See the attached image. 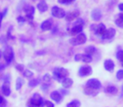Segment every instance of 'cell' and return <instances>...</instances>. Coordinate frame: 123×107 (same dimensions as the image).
Wrapping results in <instances>:
<instances>
[{
    "instance_id": "obj_36",
    "label": "cell",
    "mask_w": 123,
    "mask_h": 107,
    "mask_svg": "<svg viewBox=\"0 0 123 107\" xmlns=\"http://www.w3.org/2000/svg\"><path fill=\"white\" fill-rule=\"evenodd\" d=\"M75 25H82L84 26V20L83 19H78L77 22L75 23Z\"/></svg>"
},
{
    "instance_id": "obj_4",
    "label": "cell",
    "mask_w": 123,
    "mask_h": 107,
    "mask_svg": "<svg viewBox=\"0 0 123 107\" xmlns=\"http://www.w3.org/2000/svg\"><path fill=\"white\" fill-rule=\"evenodd\" d=\"M4 57L7 64H10L12 62L13 59H14V50H13L12 48L8 47L5 49L4 53Z\"/></svg>"
},
{
    "instance_id": "obj_11",
    "label": "cell",
    "mask_w": 123,
    "mask_h": 107,
    "mask_svg": "<svg viewBox=\"0 0 123 107\" xmlns=\"http://www.w3.org/2000/svg\"><path fill=\"white\" fill-rule=\"evenodd\" d=\"M79 12L78 11H74V12H70L68 14H66L65 16V19L67 21H74V19H78L79 17Z\"/></svg>"
},
{
    "instance_id": "obj_29",
    "label": "cell",
    "mask_w": 123,
    "mask_h": 107,
    "mask_svg": "<svg viewBox=\"0 0 123 107\" xmlns=\"http://www.w3.org/2000/svg\"><path fill=\"white\" fill-rule=\"evenodd\" d=\"M23 73H24V74H23V75H24V76L26 77V78H31V77L33 76V72L31 71V70H25Z\"/></svg>"
},
{
    "instance_id": "obj_32",
    "label": "cell",
    "mask_w": 123,
    "mask_h": 107,
    "mask_svg": "<svg viewBox=\"0 0 123 107\" xmlns=\"http://www.w3.org/2000/svg\"><path fill=\"white\" fill-rule=\"evenodd\" d=\"M74 0H58V3L59 4H68L74 2Z\"/></svg>"
},
{
    "instance_id": "obj_3",
    "label": "cell",
    "mask_w": 123,
    "mask_h": 107,
    "mask_svg": "<svg viewBox=\"0 0 123 107\" xmlns=\"http://www.w3.org/2000/svg\"><path fill=\"white\" fill-rule=\"evenodd\" d=\"M51 14H52L54 17L58 18V19H62V18H64L66 16V13L61 8L57 7V6H53L52 9H51Z\"/></svg>"
},
{
    "instance_id": "obj_12",
    "label": "cell",
    "mask_w": 123,
    "mask_h": 107,
    "mask_svg": "<svg viewBox=\"0 0 123 107\" xmlns=\"http://www.w3.org/2000/svg\"><path fill=\"white\" fill-rule=\"evenodd\" d=\"M101 17H102V14H101V11L99 10V9H95L92 11V13H91V18H92L94 21L100 20Z\"/></svg>"
},
{
    "instance_id": "obj_33",
    "label": "cell",
    "mask_w": 123,
    "mask_h": 107,
    "mask_svg": "<svg viewBox=\"0 0 123 107\" xmlns=\"http://www.w3.org/2000/svg\"><path fill=\"white\" fill-rule=\"evenodd\" d=\"M51 80V76L49 75V74H46V75L43 77V80H44L45 82H49Z\"/></svg>"
},
{
    "instance_id": "obj_35",
    "label": "cell",
    "mask_w": 123,
    "mask_h": 107,
    "mask_svg": "<svg viewBox=\"0 0 123 107\" xmlns=\"http://www.w3.org/2000/svg\"><path fill=\"white\" fill-rule=\"evenodd\" d=\"M16 69H17L19 72H22L23 70H24V65H16Z\"/></svg>"
},
{
    "instance_id": "obj_9",
    "label": "cell",
    "mask_w": 123,
    "mask_h": 107,
    "mask_svg": "<svg viewBox=\"0 0 123 107\" xmlns=\"http://www.w3.org/2000/svg\"><path fill=\"white\" fill-rule=\"evenodd\" d=\"M76 61H84V63H90L92 61V57L89 55H80L78 54L75 55Z\"/></svg>"
},
{
    "instance_id": "obj_17",
    "label": "cell",
    "mask_w": 123,
    "mask_h": 107,
    "mask_svg": "<svg viewBox=\"0 0 123 107\" xmlns=\"http://www.w3.org/2000/svg\"><path fill=\"white\" fill-rule=\"evenodd\" d=\"M51 98L53 100H55V101L58 103V102H61L62 97V94L60 93V92L53 91L52 93L51 94Z\"/></svg>"
},
{
    "instance_id": "obj_38",
    "label": "cell",
    "mask_w": 123,
    "mask_h": 107,
    "mask_svg": "<svg viewBox=\"0 0 123 107\" xmlns=\"http://www.w3.org/2000/svg\"><path fill=\"white\" fill-rule=\"evenodd\" d=\"M41 89H42V90H44V91H46V90H48V85H46V84H44V85H42V87H41Z\"/></svg>"
},
{
    "instance_id": "obj_18",
    "label": "cell",
    "mask_w": 123,
    "mask_h": 107,
    "mask_svg": "<svg viewBox=\"0 0 123 107\" xmlns=\"http://www.w3.org/2000/svg\"><path fill=\"white\" fill-rule=\"evenodd\" d=\"M37 9H38V10H39L40 12H41V13L46 12V11L47 10V9H48L47 4L46 3V1H44V0L41 1V2H40L39 4H38Z\"/></svg>"
},
{
    "instance_id": "obj_20",
    "label": "cell",
    "mask_w": 123,
    "mask_h": 107,
    "mask_svg": "<svg viewBox=\"0 0 123 107\" xmlns=\"http://www.w3.org/2000/svg\"><path fill=\"white\" fill-rule=\"evenodd\" d=\"M73 83L74 82H73V80L70 78H65L62 81V86L64 88H69L70 86H72Z\"/></svg>"
},
{
    "instance_id": "obj_42",
    "label": "cell",
    "mask_w": 123,
    "mask_h": 107,
    "mask_svg": "<svg viewBox=\"0 0 123 107\" xmlns=\"http://www.w3.org/2000/svg\"><path fill=\"white\" fill-rule=\"evenodd\" d=\"M29 107H41V106H38V105H33L32 103H31V102H29Z\"/></svg>"
},
{
    "instance_id": "obj_45",
    "label": "cell",
    "mask_w": 123,
    "mask_h": 107,
    "mask_svg": "<svg viewBox=\"0 0 123 107\" xmlns=\"http://www.w3.org/2000/svg\"><path fill=\"white\" fill-rule=\"evenodd\" d=\"M121 90H122V92H123V85H122V87H121Z\"/></svg>"
},
{
    "instance_id": "obj_2",
    "label": "cell",
    "mask_w": 123,
    "mask_h": 107,
    "mask_svg": "<svg viewBox=\"0 0 123 107\" xmlns=\"http://www.w3.org/2000/svg\"><path fill=\"white\" fill-rule=\"evenodd\" d=\"M86 40H87L86 35L83 33H80L75 38L70 39V43L74 45H78V44H84L86 42Z\"/></svg>"
},
{
    "instance_id": "obj_13",
    "label": "cell",
    "mask_w": 123,
    "mask_h": 107,
    "mask_svg": "<svg viewBox=\"0 0 123 107\" xmlns=\"http://www.w3.org/2000/svg\"><path fill=\"white\" fill-rule=\"evenodd\" d=\"M104 67L107 71H113L115 69V64L111 60H106L104 63Z\"/></svg>"
},
{
    "instance_id": "obj_31",
    "label": "cell",
    "mask_w": 123,
    "mask_h": 107,
    "mask_svg": "<svg viewBox=\"0 0 123 107\" xmlns=\"http://www.w3.org/2000/svg\"><path fill=\"white\" fill-rule=\"evenodd\" d=\"M116 78H117V80H123V70H118L117 73H116Z\"/></svg>"
},
{
    "instance_id": "obj_28",
    "label": "cell",
    "mask_w": 123,
    "mask_h": 107,
    "mask_svg": "<svg viewBox=\"0 0 123 107\" xmlns=\"http://www.w3.org/2000/svg\"><path fill=\"white\" fill-rule=\"evenodd\" d=\"M23 85V80L21 78H18L17 80H16V85H15V89L17 90H20L21 87Z\"/></svg>"
},
{
    "instance_id": "obj_27",
    "label": "cell",
    "mask_w": 123,
    "mask_h": 107,
    "mask_svg": "<svg viewBox=\"0 0 123 107\" xmlns=\"http://www.w3.org/2000/svg\"><path fill=\"white\" fill-rule=\"evenodd\" d=\"M116 58L123 65V50H119L116 53Z\"/></svg>"
},
{
    "instance_id": "obj_43",
    "label": "cell",
    "mask_w": 123,
    "mask_h": 107,
    "mask_svg": "<svg viewBox=\"0 0 123 107\" xmlns=\"http://www.w3.org/2000/svg\"><path fill=\"white\" fill-rule=\"evenodd\" d=\"M4 68H5V65L4 64H0V70H4Z\"/></svg>"
},
{
    "instance_id": "obj_6",
    "label": "cell",
    "mask_w": 123,
    "mask_h": 107,
    "mask_svg": "<svg viewBox=\"0 0 123 107\" xmlns=\"http://www.w3.org/2000/svg\"><path fill=\"white\" fill-rule=\"evenodd\" d=\"M86 86L89 87L91 89H94V90H99L101 87V84L97 79H90V80H88Z\"/></svg>"
},
{
    "instance_id": "obj_8",
    "label": "cell",
    "mask_w": 123,
    "mask_h": 107,
    "mask_svg": "<svg viewBox=\"0 0 123 107\" xmlns=\"http://www.w3.org/2000/svg\"><path fill=\"white\" fill-rule=\"evenodd\" d=\"M91 74H92V68H91L90 66H88V65L81 66L79 70V75L82 77L89 76Z\"/></svg>"
},
{
    "instance_id": "obj_21",
    "label": "cell",
    "mask_w": 123,
    "mask_h": 107,
    "mask_svg": "<svg viewBox=\"0 0 123 107\" xmlns=\"http://www.w3.org/2000/svg\"><path fill=\"white\" fill-rule=\"evenodd\" d=\"M115 24L119 28H123V14H120L118 15V17L115 21Z\"/></svg>"
},
{
    "instance_id": "obj_41",
    "label": "cell",
    "mask_w": 123,
    "mask_h": 107,
    "mask_svg": "<svg viewBox=\"0 0 123 107\" xmlns=\"http://www.w3.org/2000/svg\"><path fill=\"white\" fill-rule=\"evenodd\" d=\"M60 93H63V94H62V95H68V92L67 90H60Z\"/></svg>"
},
{
    "instance_id": "obj_26",
    "label": "cell",
    "mask_w": 123,
    "mask_h": 107,
    "mask_svg": "<svg viewBox=\"0 0 123 107\" xmlns=\"http://www.w3.org/2000/svg\"><path fill=\"white\" fill-rule=\"evenodd\" d=\"M40 81H41V80H40L39 79H34V80H31V81L29 82V86H31V87L37 86L40 84Z\"/></svg>"
},
{
    "instance_id": "obj_30",
    "label": "cell",
    "mask_w": 123,
    "mask_h": 107,
    "mask_svg": "<svg viewBox=\"0 0 123 107\" xmlns=\"http://www.w3.org/2000/svg\"><path fill=\"white\" fill-rule=\"evenodd\" d=\"M7 105V101L3 96L0 95V107H6Z\"/></svg>"
},
{
    "instance_id": "obj_39",
    "label": "cell",
    "mask_w": 123,
    "mask_h": 107,
    "mask_svg": "<svg viewBox=\"0 0 123 107\" xmlns=\"http://www.w3.org/2000/svg\"><path fill=\"white\" fill-rule=\"evenodd\" d=\"M4 14L3 13H0V27H1V24H2V20H3V18H4Z\"/></svg>"
},
{
    "instance_id": "obj_10",
    "label": "cell",
    "mask_w": 123,
    "mask_h": 107,
    "mask_svg": "<svg viewBox=\"0 0 123 107\" xmlns=\"http://www.w3.org/2000/svg\"><path fill=\"white\" fill-rule=\"evenodd\" d=\"M106 28L104 24H99L98 26H96L95 28V34H97L98 36H99V37L101 38H104L105 34L106 33Z\"/></svg>"
},
{
    "instance_id": "obj_24",
    "label": "cell",
    "mask_w": 123,
    "mask_h": 107,
    "mask_svg": "<svg viewBox=\"0 0 123 107\" xmlns=\"http://www.w3.org/2000/svg\"><path fill=\"white\" fill-rule=\"evenodd\" d=\"M81 103L79 100H74L73 101H71L70 103H68L67 105V107H80Z\"/></svg>"
},
{
    "instance_id": "obj_16",
    "label": "cell",
    "mask_w": 123,
    "mask_h": 107,
    "mask_svg": "<svg viewBox=\"0 0 123 107\" xmlns=\"http://www.w3.org/2000/svg\"><path fill=\"white\" fill-rule=\"evenodd\" d=\"M115 34H116V30H115L113 28H110L109 29L106 30V33H105V36H104L103 39H111L115 36Z\"/></svg>"
},
{
    "instance_id": "obj_15",
    "label": "cell",
    "mask_w": 123,
    "mask_h": 107,
    "mask_svg": "<svg viewBox=\"0 0 123 107\" xmlns=\"http://www.w3.org/2000/svg\"><path fill=\"white\" fill-rule=\"evenodd\" d=\"M82 30H83L82 25H74L72 28V29L70 30V34L71 35H78V34L82 32Z\"/></svg>"
},
{
    "instance_id": "obj_34",
    "label": "cell",
    "mask_w": 123,
    "mask_h": 107,
    "mask_svg": "<svg viewBox=\"0 0 123 107\" xmlns=\"http://www.w3.org/2000/svg\"><path fill=\"white\" fill-rule=\"evenodd\" d=\"M44 104L46 107H54V104L51 103V102L49 101V100H45Z\"/></svg>"
},
{
    "instance_id": "obj_37",
    "label": "cell",
    "mask_w": 123,
    "mask_h": 107,
    "mask_svg": "<svg viewBox=\"0 0 123 107\" xmlns=\"http://www.w3.org/2000/svg\"><path fill=\"white\" fill-rule=\"evenodd\" d=\"M25 19L23 18L22 16H19V17L17 18V21L19 23H23V22H25Z\"/></svg>"
},
{
    "instance_id": "obj_40",
    "label": "cell",
    "mask_w": 123,
    "mask_h": 107,
    "mask_svg": "<svg viewBox=\"0 0 123 107\" xmlns=\"http://www.w3.org/2000/svg\"><path fill=\"white\" fill-rule=\"evenodd\" d=\"M118 9L121 11H123V4H120L119 5H118Z\"/></svg>"
},
{
    "instance_id": "obj_1",
    "label": "cell",
    "mask_w": 123,
    "mask_h": 107,
    "mask_svg": "<svg viewBox=\"0 0 123 107\" xmlns=\"http://www.w3.org/2000/svg\"><path fill=\"white\" fill-rule=\"evenodd\" d=\"M68 75V71L64 68H56L53 71V75H54L55 79L58 80V81H60L61 80L67 78Z\"/></svg>"
},
{
    "instance_id": "obj_5",
    "label": "cell",
    "mask_w": 123,
    "mask_h": 107,
    "mask_svg": "<svg viewBox=\"0 0 123 107\" xmlns=\"http://www.w3.org/2000/svg\"><path fill=\"white\" fill-rule=\"evenodd\" d=\"M24 11L25 13V15H26V19L30 22L33 20V15L35 14V8L31 5H28L25 6L24 9Z\"/></svg>"
},
{
    "instance_id": "obj_14",
    "label": "cell",
    "mask_w": 123,
    "mask_h": 107,
    "mask_svg": "<svg viewBox=\"0 0 123 107\" xmlns=\"http://www.w3.org/2000/svg\"><path fill=\"white\" fill-rule=\"evenodd\" d=\"M51 27H52V23H51V21L49 20V19L44 21L41 25V30H43V31L50 30V29H51Z\"/></svg>"
},
{
    "instance_id": "obj_23",
    "label": "cell",
    "mask_w": 123,
    "mask_h": 107,
    "mask_svg": "<svg viewBox=\"0 0 123 107\" xmlns=\"http://www.w3.org/2000/svg\"><path fill=\"white\" fill-rule=\"evenodd\" d=\"M96 90H94V89H91L89 87L86 86V88L84 89V93L89 95H97V91Z\"/></svg>"
},
{
    "instance_id": "obj_44",
    "label": "cell",
    "mask_w": 123,
    "mask_h": 107,
    "mask_svg": "<svg viewBox=\"0 0 123 107\" xmlns=\"http://www.w3.org/2000/svg\"><path fill=\"white\" fill-rule=\"evenodd\" d=\"M1 55H2V54H1V51H0V58H1Z\"/></svg>"
},
{
    "instance_id": "obj_25",
    "label": "cell",
    "mask_w": 123,
    "mask_h": 107,
    "mask_svg": "<svg viewBox=\"0 0 123 107\" xmlns=\"http://www.w3.org/2000/svg\"><path fill=\"white\" fill-rule=\"evenodd\" d=\"M94 52H95V48H94V46H88V47L85 49L86 55H94Z\"/></svg>"
},
{
    "instance_id": "obj_7",
    "label": "cell",
    "mask_w": 123,
    "mask_h": 107,
    "mask_svg": "<svg viewBox=\"0 0 123 107\" xmlns=\"http://www.w3.org/2000/svg\"><path fill=\"white\" fill-rule=\"evenodd\" d=\"M29 102L32 103L33 105H38V106H41V107H42V105H43V100L41 97V95L38 93L34 94V95H33L32 98L30 100Z\"/></svg>"
},
{
    "instance_id": "obj_22",
    "label": "cell",
    "mask_w": 123,
    "mask_h": 107,
    "mask_svg": "<svg viewBox=\"0 0 123 107\" xmlns=\"http://www.w3.org/2000/svg\"><path fill=\"white\" fill-rule=\"evenodd\" d=\"M105 91L109 94H116L117 93V88L116 86H113V85H109V86L106 87Z\"/></svg>"
},
{
    "instance_id": "obj_19",
    "label": "cell",
    "mask_w": 123,
    "mask_h": 107,
    "mask_svg": "<svg viewBox=\"0 0 123 107\" xmlns=\"http://www.w3.org/2000/svg\"><path fill=\"white\" fill-rule=\"evenodd\" d=\"M2 91H3V94H4L5 96H9L11 93V90H10V88H9V84L8 83H4V85L2 87Z\"/></svg>"
}]
</instances>
